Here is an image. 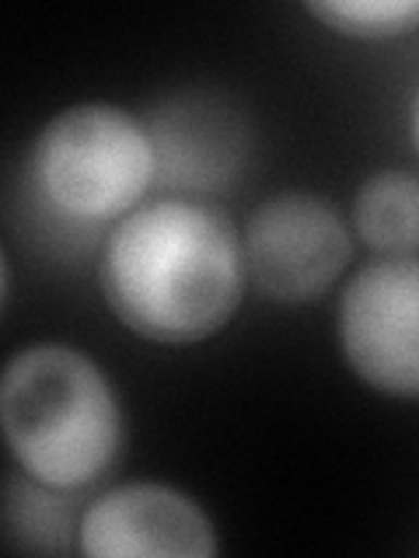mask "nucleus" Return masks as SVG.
I'll return each mask as SVG.
<instances>
[{
    "mask_svg": "<svg viewBox=\"0 0 419 558\" xmlns=\"http://www.w3.org/2000/svg\"><path fill=\"white\" fill-rule=\"evenodd\" d=\"M343 356L367 388L419 398V258L363 266L339 301Z\"/></svg>",
    "mask_w": 419,
    "mask_h": 558,
    "instance_id": "4",
    "label": "nucleus"
},
{
    "mask_svg": "<svg viewBox=\"0 0 419 558\" xmlns=\"http://www.w3.org/2000/svg\"><path fill=\"white\" fill-rule=\"evenodd\" d=\"M249 269L231 217L192 199H157L122 217L105 241L98 287L133 336L203 342L235 318Z\"/></svg>",
    "mask_w": 419,
    "mask_h": 558,
    "instance_id": "1",
    "label": "nucleus"
},
{
    "mask_svg": "<svg viewBox=\"0 0 419 558\" xmlns=\"http://www.w3.org/2000/svg\"><path fill=\"white\" fill-rule=\"evenodd\" d=\"M0 418L14 461L74 493L105 475L122 447V412L92 356L43 342L14 353L0 380Z\"/></svg>",
    "mask_w": 419,
    "mask_h": 558,
    "instance_id": "2",
    "label": "nucleus"
},
{
    "mask_svg": "<svg viewBox=\"0 0 419 558\" xmlns=\"http://www.w3.org/2000/svg\"><path fill=\"white\" fill-rule=\"evenodd\" d=\"M77 551L92 558H214L217 531L203 506L157 482L98 496L77 523Z\"/></svg>",
    "mask_w": 419,
    "mask_h": 558,
    "instance_id": "6",
    "label": "nucleus"
},
{
    "mask_svg": "<svg viewBox=\"0 0 419 558\" xmlns=\"http://www.w3.org/2000/svg\"><path fill=\"white\" fill-rule=\"evenodd\" d=\"M32 174L57 214L84 223L116 220L157 179V147L144 122L119 105H70L35 140Z\"/></svg>",
    "mask_w": 419,
    "mask_h": 558,
    "instance_id": "3",
    "label": "nucleus"
},
{
    "mask_svg": "<svg viewBox=\"0 0 419 558\" xmlns=\"http://www.w3.org/2000/svg\"><path fill=\"white\" fill-rule=\"evenodd\" d=\"M244 269L276 304H304L332 290L354 241L336 206L311 192H284L262 203L244 227Z\"/></svg>",
    "mask_w": 419,
    "mask_h": 558,
    "instance_id": "5",
    "label": "nucleus"
},
{
    "mask_svg": "<svg viewBox=\"0 0 419 558\" xmlns=\"http://www.w3.org/2000/svg\"><path fill=\"white\" fill-rule=\"evenodd\" d=\"M354 227L367 248L406 255L419 248V179L409 171L371 174L354 199Z\"/></svg>",
    "mask_w": 419,
    "mask_h": 558,
    "instance_id": "7",
    "label": "nucleus"
},
{
    "mask_svg": "<svg viewBox=\"0 0 419 558\" xmlns=\"http://www.w3.org/2000/svg\"><path fill=\"white\" fill-rule=\"evenodd\" d=\"M308 14L349 39H395L419 28V0H319Z\"/></svg>",
    "mask_w": 419,
    "mask_h": 558,
    "instance_id": "9",
    "label": "nucleus"
},
{
    "mask_svg": "<svg viewBox=\"0 0 419 558\" xmlns=\"http://www.w3.org/2000/svg\"><path fill=\"white\" fill-rule=\"evenodd\" d=\"M412 144H416V150H419V95H416V101H412Z\"/></svg>",
    "mask_w": 419,
    "mask_h": 558,
    "instance_id": "10",
    "label": "nucleus"
},
{
    "mask_svg": "<svg viewBox=\"0 0 419 558\" xmlns=\"http://www.w3.org/2000/svg\"><path fill=\"white\" fill-rule=\"evenodd\" d=\"M4 534L22 551H67L74 545V506L28 471H14L4 488Z\"/></svg>",
    "mask_w": 419,
    "mask_h": 558,
    "instance_id": "8",
    "label": "nucleus"
}]
</instances>
